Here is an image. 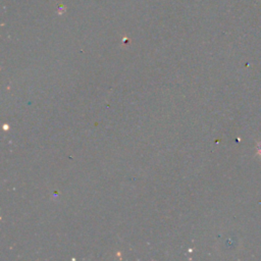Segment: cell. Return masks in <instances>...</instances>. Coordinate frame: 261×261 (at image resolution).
<instances>
[{"instance_id": "cell-1", "label": "cell", "mask_w": 261, "mask_h": 261, "mask_svg": "<svg viewBox=\"0 0 261 261\" xmlns=\"http://www.w3.org/2000/svg\"><path fill=\"white\" fill-rule=\"evenodd\" d=\"M256 149H257V155L259 157H261V142H259L256 146Z\"/></svg>"}]
</instances>
